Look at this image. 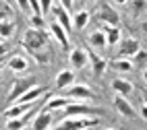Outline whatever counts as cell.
<instances>
[{"mask_svg":"<svg viewBox=\"0 0 147 130\" xmlns=\"http://www.w3.org/2000/svg\"><path fill=\"white\" fill-rule=\"evenodd\" d=\"M48 39H50V33H46L44 29H35V27H29L23 39H21V46L27 50V52H42L46 48Z\"/></svg>","mask_w":147,"mask_h":130,"instance_id":"6da1fadb","label":"cell"},{"mask_svg":"<svg viewBox=\"0 0 147 130\" xmlns=\"http://www.w3.org/2000/svg\"><path fill=\"white\" fill-rule=\"evenodd\" d=\"M62 114L66 118H81V116H97V114H104V109L91 107V105H87L83 101H75V99H73V101L62 109Z\"/></svg>","mask_w":147,"mask_h":130,"instance_id":"7a4b0ae2","label":"cell"},{"mask_svg":"<svg viewBox=\"0 0 147 130\" xmlns=\"http://www.w3.org/2000/svg\"><path fill=\"white\" fill-rule=\"evenodd\" d=\"M97 124L95 118H87V116H81V118H62V122L54 126L52 130H87Z\"/></svg>","mask_w":147,"mask_h":130,"instance_id":"3957f363","label":"cell"},{"mask_svg":"<svg viewBox=\"0 0 147 130\" xmlns=\"http://www.w3.org/2000/svg\"><path fill=\"white\" fill-rule=\"evenodd\" d=\"M31 87H35V78L31 76V78H19V81H15L13 83V87H11V91H8V95H6V101L8 103H15L19 97H21L23 93H27Z\"/></svg>","mask_w":147,"mask_h":130,"instance_id":"277c9868","label":"cell"},{"mask_svg":"<svg viewBox=\"0 0 147 130\" xmlns=\"http://www.w3.org/2000/svg\"><path fill=\"white\" fill-rule=\"evenodd\" d=\"M95 15H97V19H100L104 25H108V27H118V23H120V15L116 13L108 2L100 4V8L95 11Z\"/></svg>","mask_w":147,"mask_h":130,"instance_id":"5b68a950","label":"cell"},{"mask_svg":"<svg viewBox=\"0 0 147 130\" xmlns=\"http://www.w3.org/2000/svg\"><path fill=\"white\" fill-rule=\"evenodd\" d=\"M62 91H64L66 97L75 99V101H87V99H93V97H95L93 89L87 87V85H71V87L62 89Z\"/></svg>","mask_w":147,"mask_h":130,"instance_id":"8992f818","label":"cell"},{"mask_svg":"<svg viewBox=\"0 0 147 130\" xmlns=\"http://www.w3.org/2000/svg\"><path fill=\"white\" fill-rule=\"evenodd\" d=\"M68 62H71V66L75 68V70H81V68H85L87 64H89V52H87L85 48H73L71 54H68Z\"/></svg>","mask_w":147,"mask_h":130,"instance_id":"52a82bcc","label":"cell"},{"mask_svg":"<svg viewBox=\"0 0 147 130\" xmlns=\"http://www.w3.org/2000/svg\"><path fill=\"white\" fill-rule=\"evenodd\" d=\"M52 13L56 17V23L62 25L66 29V33H71V29H73V15H71V11H66L62 4H54L52 6Z\"/></svg>","mask_w":147,"mask_h":130,"instance_id":"ba28073f","label":"cell"},{"mask_svg":"<svg viewBox=\"0 0 147 130\" xmlns=\"http://www.w3.org/2000/svg\"><path fill=\"white\" fill-rule=\"evenodd\" d=\"M141 50V44H139V39L137 37H129V39H124V42L120 44V50H118V54L120 58H135L137 52Z\"/></svg>","mask_w":147,"mask_h":130,"instance_id":"9c48e42d","label":"cell"},{"mask_svg":"<svg viewBox=\"0 0 147 130\" xmlns=\"http://www.w3.org/2000/svg\"><path fill=\"white\" fill-rule=\"evenodd\" d=\"M52 126V112L50 109H40V112L35 114V120L31 124V130H48Z\"/></svg>","mask_w":147,"mask_h":130,"instance_id":"30bf717a","label":"cell"},{"mask_svg":"<svg viewBox=\"0 0 147 130\" xmlns=\"http://www.w3.org/2000/svg\"><path fill=\"white\" fill-rule=\"evenodd\" d=\"M48 93V89L46 87H42V85H35V87H31L27 93H23L21 97L17 99L15 103H31V101H37V99H42L44 95ZM13 105V103H11Z\"/></svg>","mask_w":147,"mask_h":130,"instance_id":"8fae6325","label":"cell"},{"mask_svg":"<svg viewBox=\"0 0 147 130\" xmlns=\"http://www.w3.org/2000/svg\"><path fill=\"white\" fill-rule=\"evenodd\" d=\"M29 66H31V62H29L27 56H23V54H15L11 60H8V68H11L15 74H23V72H27Z\"/></svg>","mask_w":147,"mask_h":130,"instance_id":"7c38bea8","label":"cell"},{"mask_svg":"<svg viewBox=\"0 0 147 130\" xmlns=\"http://www.w3.org/2000/svg\"><path fill=\"white\" fill-rule=\"evenodd\" d=\"M114 107L118 109V112H120L122 116H126V118L135 116V107L131 105L129 99H126L124 95H120V93H116V97H114Z\"/></svg>","mask_w":147,"mask_h":130,"instance_id":"4fadbf2b","label":"cell"},{"mask_svg":"<svg viewBox=\"0 0 147 130\" xmlns=\"http://www.w3.org/2000/svg\"><path fill=\"white\" fill-rule=\"evenodd\" d=\"M87 44H89L91 48H95V50L106 48V46H108V42H106V31H104V29H95V31H91L89 35H87Z\"/></svg>","mask_w":147,"mask_h":130,"instance_id":"5bb4252c","label":"cell"},{"mask_svg":"<svg viewBox=\"0 0 147 130\" xmlns=\"http://www.w3.org/2000/svg\"><path fill=\"white\" fill-rule=\"evenodd\" d=\"M89 52V62H91V70H93V76H102L106 72V60L100 58L95 52H91V50H87Z\"/></svg>","mask_w":147,"mask_h":130,"instance_id":"9a60e30c","label":"cell"},{"mask_svg":"<svg viewBox=\"0 0 147 130\" xmlns=\"http://www.w3.org/2000/svg\"><path fill=\"white\" fill-rule=\"evenodd\" d=\"M112 89L116 93H120V95H131L133 91H135V87H133V83L131 81H126V78H114L112 81Z\"/></svg>","mask_w":147,"mask_h":130,"instance_id":"2e32d148","label":"cell"},{"mask_svg":"<svg viewBox=\"0 0 147 130\" xmlns=\"http://www.w3.org/2000/svg\"><path fill=\"white\" fill-rule=\"evenodd\" d=\"M50 33L56 37V42L60 44L62 48H68V33H66V29H64L62 25L52 23V25H50Z\"/></svg>","mask_w":147,"mask_h":130,"instance_id":"e0dca14e","label":"cell"},{"mask_svg":"<svg viewBox=\"0 0 147 130\" xmlns=\"http://www.w3.org/2000/svg\"><path fill=\"white\" fill-rule=\"evenodd\" d=\"M75 83V70H60L56 76V87L58 89H66Z\"/></svg>","mask_w":147,"mask_h":130,"instance_id":"ac0fdd59","label":"cell"},{"mask_svg":"<svg viewBox=\"0 0 147 130\" xmlns=\"http://www.w3.org/2000/svg\"><path fill=\"white\" fill-rule=\"evenodd\" d=\"M89 19H91V15L87 13V11H77L75 15H73V29H85L87 25H89Z\"/></svg>","mask_w":147,"mask_h":130,"instance_id":"d6986e66","label":"cell"},{"mask_svg":"<svg viewBox=\"0 0 147 130\" xmlns=\"http://www.w3.org/2000/svg\"><path fill=\"white\" fill-rule=\"evenodd\" d=\"M73 99L71 97H52V99H48V103H46V109H50V112H56V109H64L68 103H71Z\"/></svg>","mask_w":147,"mask_h":130,"instance_id":"ffe728a7","label":"cell"},{"mask_svg":"<svg viewBox=\"0 0 147 130\" xmlns=\"http://www.w3.org/2000/svg\"><path fill=\"white\" fill-rule=\"evenodd\" d=\"M112 68L116 72H131L133 68H135V62L131 58H116L114 62H112Z\"/></svg>","mask_w":147,"mask_h":130,"instance_id":"44dd1931","label":"cell"},{"mask_svg":"<svg viewBox=\"0 0 147 130\" xmlns=\"http://www.w3.org/2000/svg\"><path fill=\"white\" fill-rule=\"evenodd\" d=\"M106 42H108V46H116V44H120V39H122V31L118 27H108L106 25Z\"/></svg>","mask_w":147,"mask_h":130,"instance_id":"7402d4cb","label":"cell"},{"mask_svg":"<svg viewBox=\"0 0 147 130\" xmlns=\"http://www.w3.org/2000/svg\"><path fill=\"white\" fill-rule=\"evenodd\" d=\"M17 29V23L13 19H0V37H11Z\"/></svg>","mask_w":147,"mask_h":130,"instance_id":"603a6c76","label":"cell"},{"mask_svg":"<svg viewBox=\"0 0 147 130\" xmlns=\"http://www.w3.org/2000/svg\"><path fill=\"white\" fill-rule=\"evenodd\" d=\"M27 124V118L21 116V118H11V120H6V130H23Z\"/></svg>","mask_w":147,"mask_h":130,"instance_id":"cb8c5ba5","label":"cell"},{"mask_svg":"<svg viewBox=\"0 0 147 130\" xmlns=\"http://www.w3.org/2000/svg\"><path fill=\"white\" fill-rule=\"evenodd\" d=\"M133 13L137 15V17H139L143 11H147V0H133Z\"/></svg>","mask_w":147,"mask_h":130,"instance_id":"d4e9b609","label":"cell"},{"mask_svg":"<svg viewBox=\"0 0 147 130\" xmlns=\"http://www.w3.org/2000/svg\"><path fill=\"white\" fill-rule=\"evenodd\" d=\"M40 6H42V15H48V13H52L54 0H40Z\"/></svg>","mask_w":147,"mask_h":130,"instance_id":"484cf974","label":"cell"},{"mask_svg":"<svg viewBox=\"0 0 147 130\" xmlns=\"http://www.w3.org/2000/svg\"><path fill=\"white\" fill-rule=\"evenodd\" d=\"M147 60V52L145 50H139V52H137V56L133 58V62H135V66H139V64H143Z\"/></svg>","mask_w":147,"mask_h":130,"instance_id":"4316f807","label":"cell"},{"mask_svg":"<svg viewBox=\"0 0 147 130\" xmlns=\"http://www.w3.org/2000/svg\"><path fill=\"white\" fill-rule=\"evenodd\" d=\"M31 25L35 27V29H44V19H42V15H31Z\"/></svg>","mask_w":147,"mask_h":130,"instance_id":"83f0119b","label":"cell"},{"mask_svg":"<svg viewBox=\"0 0 147 130\" xmlns=\"http://www.w3.org/2000/svg\"><path fill=\"white\" fill-rule=\"evenodd\" d=\"M17 2V6L21 8L23 13H31V6H29V0H15Z\"/></svg>","mask_w":147,"mask_h":130,"instance_id":"f1b7e54d","label":"cell"},{"mask_svg":"<svg viewBox=\"0 0 147 130\" xmlns=\"http://www.w3.org/2000/svg\"><path fill=\"white\" fill-rule=\"evenodd\" d=\"M29 6H31L33 15H42V6H40V0H29Z\"/></svg>","mask_w":147,"mask_h":130,"instance_id":"f546056e","label":"cell"},{"mask_svg":"<svg viewBox=\"0 0 147 130\" xmlns=\"http://www.w3.org/2000/svg\"><path fill=\"white\" fill-rule=\"evenodd\" d=\"M73 2H75V0H58V4H62L66 11H71V8H73Z\"/></svg>","mask_w":147,"mask_h":130,"instance_id":"4dcf8cb0","label":"cell"},{"mask_svg":"<svg viewBox=\"0 0 147 130\" xmlns=\"http://www.w3.org/2000/svg\"><path fill=\"white\" fill-rule=\"evenodd\" d=\"M139 114H141V118H143V120H147V103H143V105H141Z\"/></svg>","mask_w":147,"mask_h":130,"instance_id":"1f68e13d","label":"cell"},{"mask_svg":"<svg viewBox=\"0 0 147 130\" xmlns=\"http://www.w3.org/2000/svg\"><path fill=\"white\" fill-rule=\"evenodd\" d=\"M0 54H2V56H4V54H6V46H4V44H2V42H0Z\"/></svg>","mask_w":147,"mask_h":130,"instance_id":"d6a6232c","label":"cell"},{"mask_svg":"<svg viewBox=\"0 0 147 130\" xmlns=\"http://www.w3.org/2000/svg\"><path fill=\"white\" fill-rule=\"evenodd\" d=\"M112 2H114V4H126L129 0H112Z\"/></svg>","mask_w":147,"mask_h":130,"instance_id":"836d02e7","label":"cell"},{"mask_svg":"<svg viewBox=\"0 0 147 130\" xmlns=\"http://www.w3.org/2000/svg\"><path fill=\"white\" fill-rule=\"evenodd\" d=\"M141 97H143V103H147V89H145V91L141 93Z\"/></svg>","mask_w":147,"mask_h":130,"instance_id":"e575fe53","label":"cell"},{"mask_svg":"<svg viewBox=\"0 0 147 130\" xmlns=\"http://www.w3.org/2000/svg\"><path fill=\"white\" fill-rule=\"evenodd\" d=\"M141 76H143V81H145V83H147V68H145V70H143V72H141Z\"/></svg>","mask_w":147,"mask_h":130,"instance_id":"d590c367","label":"cell"},{"mask_svg":"<svg viewBox=\"0 0 147 130\" xmlns=\"http://www.w3.org/2000/svg\"><path fill=\"white\" fill-rule=\"evenodd\" d=\"M141 29H143V31L147 33V21H143V23H141Z\"/></svg>","mask_w":147,"mask_h":130,"instance_id":"8d00e7d4","label":"cell"},{"mask_svg":"<svg viewBox=\"0 0 147 130\" xmlns=\"http://www.w3.org/2000/svg\"><path fill=\"white\" fill-rule=\"evenodd\" d=\"M0 62H2V54H0Z\"/></svg>","mask_w":147,"mask_h":130,"instance_id":"74e56055","label":"cell"},{"mask_svg":"<svg viewBox=\"0 0 147 130\" xmlns=\"http://www.w3.org/2000/svg\"><path fill=\"white\" fill-rule=\"evenodd\" d=\"M85 2H93V0H85Z\"/></svg>","mask_w":147,"mask_h":130,"instance_id":"f35d334b","label":"cell"},{"mask_svg":"<svg viewBox=\"0 0 147 130\" xmlns=\"http://www.w3.org/2000/svg\"><path fill=\"white\" fill-rule=\"evenodd\" d=\"M108 130H116V128H108Z\"/></svg>","mask_w":147,"mask_h":130,"instance_id":"ab89813d","label":"cell"},{"mask_svg":"<svg viewBox=\"0 0 147 130\" xmlns=\"http://www.w3.org/2000/svg\"><path fill=\"white\" fill-rule=\"evenodd\" d=\"M6 2H13V0H6Z\"/></svg>","mask_w":147,"mask_h":130,"instance_id":"60d3db41","label":"cell"}]
</instances>
